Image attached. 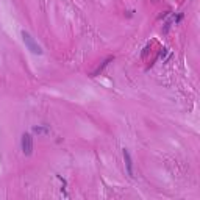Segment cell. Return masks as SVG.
Here are the masks:
<instances>
[{
	"label": "cell",
	"instance_id": "1",
	"mask_svg": "<svg viewBox=\"0 0 200 200\" xmlns=\"http://www.w3.org/2000/svg\"><path fill=\"white\" fill-rule=\"evenodd\" d=\"M22 41H23V44H25V47H27L30 52L33 53V55H42L44 53V50H42V47L35 41V38L28 33V31H25V30H22Z\"/></svg>",
	"mask_w": 200,
	"mask_h": 200
},
{
	"label": "cell",
	"instance_id": "2",
	"mask_svg": "<svg viewBox=\"0 0 200 200\" xmlns=\"http://www.w3.org/2000/svg\"><path fill=\"white\" fill-rule=\"evenodd\" d=\"M20 148L25 156H30L33 153V138L30 133H23L20 138Z\"/></svg>",
	"mask_w": 200,
	"mask_h": 200
},
{
	"label": "cell",
	"instance_id": "3",
	"mask_svg": "<svg viewBox=\"0 0 200 200\" xmlns=\"http://www.w3.org/2000/svg\"><path fill=\"white\" fill-rule=\"evenodd\" d=\"M122 153H123V160H125V167H127V172L130 177H135V173H133V160L130 156V152L127 148H123L122 150Z\"/></svg>",
	"mask_w": 200,
	"mask_h": 200
},
{
	"label": "cell",
	"instance_id": "4",
	"mask_svg": "<svg viewBox=\"0 0 200 200\" xmlns=\"http://www.w3.org/2000/svg\"><path fill=\"white\" fill-rule=\"evenodd\" d=\"M33 131L38 133V135H48L50 128L48 127H42V125H36V127H33Z\"/></svg>",
	"mask_w": 200,
	"mask_h": 200
}]
</instances>
